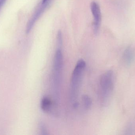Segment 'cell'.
<instances>
[{"label":"cell","instance_id":"1","mask_svg":"<svg viewBox=\"0 0 135 135\" xmlns=\"http://www.w3.org/2000/svg\"><path fill=\"white\" fill-rule=\"evenodd\" d=\"M85 66V62L84 60L83 59L79 60L71 75L70 86V97L74 108H76L78 105V97Z\"/></svg>","mask_w":135,"mask_h":135},{"label":"cell","instance_id":"2","mask_svg":"<svg viewBox=\"0 0 135 135\" xmlns=\"http://www.w3.org/2000/svg\"><path fill=\"white\" fill-rule=\"evenodd\" d=\"M114 87L113 71H108L102 75L100 80V96L102 104L106 105L110 100Z\"/></svg>","mask_w":135,"mask_h":135},{"label":"cell","instance_id":"3","mask_svg":"<svg viewBox=\"0 0 135 135\" xmlns=\"http://www.w3.org/2000/svg\"><path fill=\"white\" fill-rule=\"evenodd\" d=\"M91 12L94 18V31L97 34L100 28L101 21V12L100 8L98 3L95 2L91 3Z\"/></svg>","mask_w":135,"mask_h":135},{"label":"cell","instance_id":"4","mask_svg":"<svg viewBox=\"0 0 135 135\" xmlns=\"http://www.w3.org/2000/svg\"><path fill=\"white\" fill-rule=\"evenodd\" d=\"M48 5V4H42L36 10L31 18L29 20V21L28 22L26 27L27 33H28L30 32L36 21L37 20L41 14L45 10V9Z\"/></svg>","mask_w":135,"mask_h":135},{"label":"cell","instance_id":"5","mask_svg":"<svg viewBox=\"0 0 135 135\" xmlns=\"http://www.w3.org/2000/svg\"><path fill=\"white\" fill-rule=\"evenodd\" d=\"M57 105L52 100L47 97H43L41 100V108L42 110L46 113H51L55 111V109L57 108Z\"/></svg>","mask_w":135,"mask_h":135},{"label":"cell","instance_id":"6","mask_svg":"<svg viewBox=\"0 0 135 135\" xmlns=\"http://www.w3.org/2000/svg\"><path fill=\"white\" fill-rule=\"evenodd\" d=\"M63 55L61 48H58L55 55L54 71L62 72L63 67Z\"/></svg>","mask_w":135,"mask_h":135},{"label":"cell","instance_id":"7","mask_svg":"<svg viewBox=\"0 0 135 135\" xmlns=\"http://www.w3.org/2000/svg\"><path fill=\"white\" fill-rule=\"evenodd\" d=\"M135 59V53L134 50L131 47L127 48L123 54V60L127 66L131 65Z\"/></svg>","mask_w":135,"mask_h":135},{"label":"cell","instance_id":"8","mask_svg":"<svg viewBox=\"0 0 135 135\" xmlns=\"http://www.w3.org/2000/svg\"><path fill=\"white\" fill-rule=\"evenodd\" d=\"M82 101L84 107L86 109H88L92 105V100L91 98L87 95H84L82 97Z\"/></svg>","mask_w":135,"mask_h":135},{"label":"cell","instance_id":"9","mask_svg":"<svg viewBox=\"0 0 135 135\" xmlns=\"http://www.w3.org/2000/svg\"><path fill=\"white\" fill-rule=\"evenodd\" d=\"M57 44L59 48H61L62 44V33L61 31H59L58 32L57 37Z\"/></svg>","mask_w":135,"mask_h":135},{"label":"cell","instance_id":"10","mask_svg":"<svg viewBox=\"0 0 135 135\" xmlns=\"http://www.w3.org/2000/svg\"><path fill=\"white\" fill-rule=\"evenodd\" d=\"M40 127L41 134L44 135L48 134L47 130L46 128V127H45V125L44 124L41 123L40 124Z\"/></svg>","mask_w":135,"mask_h":135},{"label":"cell","instance_id":"11","mask_svg":"<svg viewBox=\"0 0 135 135\" xmlns=\"http://www.w3.org/2000/svg\"><path fill=\"white\" fill-rule=\"evenodd\" d=\"M6 0H0V9L2 7V6L4 4Z\"/></svg>","mask_w":135,"mask_h":135},{"label":"cell","instance_id":"12","mask_svg":"<svg viewBox=\"0 0 135 135\" xmlns=\"http://www.w3.org/2000/svg\"><path fill=\"white\" fill-rule=\"evenodd\" d=\"M50 0H42V4H44L47 3V4H49L50 2Z\"/></svg>","mask_w":135,"mask_h":135}]
</instances>
